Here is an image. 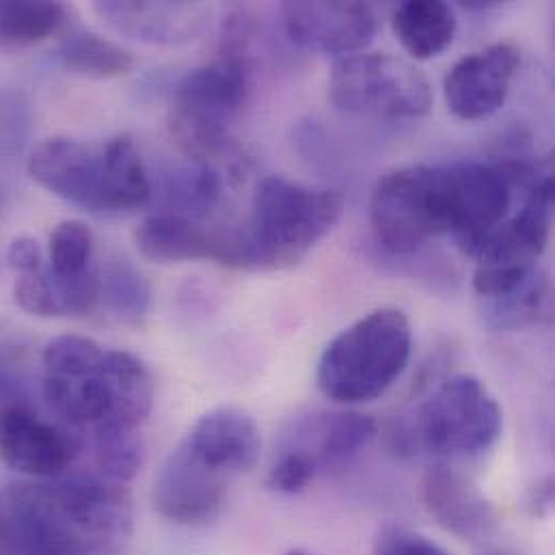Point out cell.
<instances>
[{
	"label": "cell",
	"mask_w": 555,
	"mask_h": 555,
	"mask_svg": "<svg viewBox=\"0 0 555 555\" xmlns=\"http://www.w3.org/2000/svg\"><path fill=\"white\" fill-rule=\"evenodd\" d=\"M519 67L521 52L506 41L463 56L443 80L448 108L465 121L495 115L504 106Z\"/></svg>",
	"instance_id": "13"
},
{
	"label": "cell",
	"mask_w": 555,
	"mask_h": 555,
	"mask_svg": "<svg viewBox=\"0 0 555 555\" xmlns=\"http://www.w3.org/2000/svg\"><path fill=\"white\" fill-rule=\"evenodd\" d=\"M100 300L119 322L139 324L150 311L152 289L130 260L117 256L100 273Z\"/></svg>",
	"instance_id": "25"
},
{
	"label": "cell",
	"mask_w": 555,
	"mask_h": 555,
	"mask_svg": "<svg viewBox=\"0 0 555 555\" xmlns=\"http://www.w3.org/2000/svg\"><path fill=\"white\" fill-rule=\"evenodd\" d=\"M98 17L137 41L178 46L193 41L208 24L210 9L202 2H95Z\"/></svg>",
	"instance_id": "17"
},
{
	"label": "cell",
	"mask_w": 555,
	"mask_h": 555,
	"mask_svg": "<svg viewBox=\"0 0 555 555\" xmlns=\"http://www.w3.org/2000/svg\"><path fill=\"white\" fill-rule=\"evenodd\" d=\"M376 435L372 417L354 411H313L296 417L283 433L279 450L302 454L315 474L354 459Z\"/></svg>",
	"instance_id": "14"
},
{
	"label": "cell",
	"mask_w": 555,
	"mask_h": 555,
	"mask_svg": "<svg viewBox=\"0 0 555 555\" xmlns=\"http://www.w3.org/2000/svg\"><path fill=\"white\" fill-rule=\"evenodd\" d=\"M335 108L385 119H420L433 108L428 78L387 52H359L335 63L328 80Z\"/></svg>",
	"instance_id": "7"
},
{
	"label": "cell",
	"mask_w": 555,
	"mask_h": 555,
	"mask_svg": "<svg viewBox=\"0 0 555 555\" xmlns=\"http://www.w3.org/2000/svg\"><path fill=\"white\" fill-rule=\"evenodd\" d=\"M134 241L143 258L160 264L217 258V230H206L197 221L171 212L147 217Z\"/></svg>",
	"instance_id": "20"
},
{
	"label": "cell",
	"mask_w": 555,
	"mask_h": 555,
	"mask_svg": "<svg viewBox=\"0 0 555 555\" xmlns=\"http://www.w3.org/2000/svg\"><path fill=\"white\" fill-rule=\"evenodd\" d=\"M48 262L63 318L89 315L100 302L93 232L80 221L59 223L50 236Z\"/></svg>",
	"instance_id": "15"
},
{
	"label": "cell",
	"mask_w": 555,
	"mask_h": 555,
	"mask_svg": "<svg viewBox=\"0 0 555 555\" xmlns=\"http://www.w3.org/2000/svg\"><path fill=\"white\" fill-rule=\"evenodd\" d=\"M230 485L228 476L210 469L180 441L154 480L152 502L167 521L204 526L221 515Z\"/></svg>",
	"instance_id": "11"
},
{
	"label": "cell",
	"mask_w": 555,
	"mask_h": 555,
	"mask_svg": "<svg viewBox=\"0 0 555 555\" xmlns=\"http://www.w3.org/2000/svg\"><path fill=\"white\" fill-rule=\"evenodd\" d=\"M485 555H515V554H508V552H489V554Z\"/></svg>",
	"instance_id": "36"
},
{
	"label": "cell",
	"mask_w": 555,
	"mask_h": 555,
	"mask_svg": "<svg viewBox=\"0 0 555 555\" xmlns=\"http://www.w3.org/2000/svg\"><path fill=\"white\" fill-rule=\"evenodd\" d=\"M0 555H17L15 530L4 498L0 500Z\"/></svg>",
	"instance_id": "32"
},
{
	"label": "cell",
	"mask_w": 555,
	"mask_h": 555,
	"mask_svg": "<svg viewBox=\"0 0 555 555\" xmlns=\"http://www.w3.org/2000/svg\"><path fill=\"white\" fill-rule=\"evenodd\" d=\"M17 555H124V547L104 543L59 513L43 480L11 485L4 493Z\"/></svg>",
	"instance_id": "10"
},
{
	"label": "cell",
	"mask_w": 555,
	"mask_h": 555,
	"mask_svg": "<svg viewBox=\"0 0 555 555\" xmlns=\"http://www.w3.org/2000/svg\"><path fill=\"white\" fill-rule=\"evenodd\" d=\"M554 289L539 269L521 285L498 298L485 300V320L495 331H519L552 320Z\"/></svg>",
	"instance_id": "23"
},
{
	"label": "cell",
	"mask_w": 555,
	"mask_h": 555,
	"mask_svg": "<svg viewBox=\"0 0 555 555\" xmlns=\"http://www.w3.org/2000/svg\"><path fill=\"white\" fill-rule=\"evenodd\" d=\"M552 502H554V482L552 478H545L532 489L528 504L534 515H545L552 508Z\"/></svg>",
	"instance_id": "33"
},
{
	"label": "cell",
	"mask_w": 555,
	"mask_h": 555,
	"mask_svg": "<svg viewBox=\"0 0 555 555\" xmlns=\"http://www.w3.org/2000/svg\"><path fill=\"white\" fill-rule=\"evenodd\" d=\"M341 212L337 191L271 176L258 186L247 225L221 234L219 264L243 271L294 269L337 225Z\"/></svg>",
	"instance_id": "1"
},
{
	"label": "cell",
	"mask_w": 555,
	"mask_h": 555,
	"mask_svg": "<svg viewBox=\"0 0 555 555\" xmlns=\"http://www.w3.org/2000/svg\"><path fill=\"white\" fill-rule=\"evenodd\" d=\"M413 331L404 311L380 307L344 331L322 350L315 383L339 404H363L380 398L406 370Z\"/></svg>",
	"instance_id": "3"
},
{
	"label": "cell",
	"mask_w": 555,
	"mask_h": 555,
	"mask_svg": "<svg viewBox=\"0 0 555 555\" xmlns=\"http://www.w3.org/2000/svg\"><path fill=\"white\" fill-rule=\"evenodd\" d=\"M376 241L396 256L415 254L428 241L452 232L448 165H409L383 176L370 199Z\"/></svg>",
	"instance_id": "4"
},
{
	"label": "cell",
	"mask_w": 555,
	"mask_h": 555,
	"mask_svg": "<svg viewBox=\"0 0 555 555\" xmlns=\"http://www.w3.org/2000/svg\"><path fill=\"white\" fill-rule=\"evenodd\" d=\"M428 515L461 541H485L498 528V511L485 493L459 472L437 465L422 480Z\"/></svg>",
	"instance_id": "18"
},
{
	"label": "cell",
	"mask_w": 555,
	"mask_h": 555,
	"mask_svg": "<svg viewBox=\"0 0 555 555\" xmlns=\"http://www.w3.org/2000/svg\"><path fill=\"white\" fill-rule=\"evenodd\" d=\"M313 465L298 452L279 450L271 472H269V487L279 493L294 495L305 491L315 478Z\"/></svg>",
	"instance_id": "29"
},
{
	"label": "cell",
	"mask_w": 555,
	"mask_h": 555,
	"mask_svg": "<svg viewBox=\"0 0 555 555\" xmlns=\"http://www.w3.org/2000/svg\"><path fill=\"white\" fill-rule=\"evenodd\" d=\"M182 441L199 461L230 480L247 474L262 452V433L256 420L234 406L204 413Z\"/></svg>",
	"instance_id": "16"
},
{
	"label": "cell",
	"mask_w": 555,
	"mask_h": 555,
	"mask_svg": "<svg viewBox=\"0 0 555 555\" xmlns=\"http://www.w3.org/2000/svg\"><path fill=\"white\" fill-rule=\"evenodd\" d=\"M465 9L469 11H487V9H495L500 7V2H482V0H474V2H463Z\"/></svg>",
	"instance_id": "34"
},
{
	"label": "cell",
	"mask_w": 555,
	"mask_h": 555,
	"mask_svg": "<svg viewBox=\"0 0 555 555\" xmlns=\"http://www.w3.org/2000/svg\"><path fill=\"white\" fill-rule=\"evenodd\" d=\"M7 264H9L17 275L35 273V271L46 269L41 245H39L35 238H30V236L13 238L11 245H9V249H7Z\"/></svg>",
	"instance_id": "31"
},
{
	"label": "cell",
	"mask_w": 555,
	"mask_h": 555,
	"mask_svg": "<svg viewBox=\"0 0 555 555\" xmlns=\"http://www.w3.org/2000/svg\"><path fill=\"white\" fill-rule=\"evenodd\" d=\"M221 195L223 180L208 163H197L176 171L169 176L165 186V197L171 208L169 212L193 221L208 217L219 206Z\"/></svg>",
	"instance_id": "26"
},
{
	"label": "cell",
	"mask_w": 555,
	"mask_h": 555,
	"mask_svg": "<svg viewBox=\"0 0 555 555\" xmlns=\"http://www.w3.org/2000/svg\"><path fill=\"white\" fill-rule=\"evenodd\" d=\"M59 59L69 72L87 78H117L130 74L134 67V59L126 48L85 28H74L63 35Z\"/></svg>",
	"instance_id": "24"
},
{
	"label": "cell",
	"mask_w": 555,
	"mask_h": 555,
	"mask_svg": "<svg viewBox=\"0 0 555 555\" xmlns=\"http://www.w3.org/2000/svg\"><path fill=\"white\" fill-rule=\"evenodd\" d=\"M28 173L54 197L93 215H128L152 197L145 163L128 134L102 145L69 137L41 141L28 158Z\"/></svg>",
	"instance_id": "2"
},
{
	"label": "cell",
	"mask_w": 555,
	"mask_h": 555,
	"mask_svg": "<svg viewBox=\"0 0 555 555\" xmlns=\"http://www.w3.org/2000/svg\"><path fill=\"white\" fill-rule=\"evenodd\" d=\"M13 298L17 307L37 318H63L61 305L54 292V283L50 279L48 269L24 273L15 279Z\"/></svg>",
	"instance_id": "28"
},
{
	"label": "cell",
	"mask_w": 555,
	"mask_h": 555,
	"mask_svg": "<svg viewBox=\"0 0 555 555\" xmlns=\"http://www.w3.org/2000/svg\"><path fill=\"white\" fill-rule=\"evenodd\" d=\"M504 413L491 389L472 374L446 378L417 409L415 422L400 437L441 456H478L502 435Z\"/></svg>",
	"instance_id": "6"
},
{
	"label": "cell",
	"mask_w": 555,
	"mask_h": 555,
	"mask_svg": "<svg viewBox=\"0 0 555 555\" xmlns=\"http://www.w3.org/2000/svg\"><path fill=\"white\" fill-rule=\"evenodd\" d=\"M374 555H452L448 554L441 545H437L435 541H430L428 537L406 530V528H398V526H389L385 530H380V534L376 537L374 543Z\"/></svg>",
	"instance_id": "30"
},
{
	"label": "cell",
	"mask_w": 555,
	"mask_h": 555,
	"mask_svg": "<svg viewBox=\"0 0 555 555\" xmlns=\"http://www.w3.org/2000/svg\"><path fill=\"white\" fill-rule=\"evenodd\" d=\"M391 28L411 59L428 61L452 46L459 22L446 2L409 0L393 11Z\"/></svg>",
	"instance_id": "21"
},
{
	"label": "cell",
	"mask_w": 555,
	"mask_h": 555,
	"mask_svg": "<svg viewBox=\"0 0 555 555\" xmlns=\"http://www.w3.org/2000/svg\"><path fill=\"white\" fill-rule=\"evenodd\" d=\"M281 555H313V554H309V552H307V550H298V547H294V550H287V552H285V554H281Z\"/></svg>",
	"instance_id": "35"
},
{
	"label": "cell",
	"mask_w": 555,
	"mask_h": 555,
	"mask_svg": "<svg viewBox=\"0 0 555 555\" xmlns=\"http://www.w3.org/2000/svg\"><path fill=\"white\" fill-rule=\"evenodd\" d=\"M249 95L247 56L223 54L191 69L173 89L169 126L178 145L206 163L230 145V126Z\"/></svg>",
	"instance_id": "5"
},
{
	"label": "cell",
	"mask_w": 555,
	"mask_h": 555,
	"mask_svg": "<svg viewBox=\"0 0 555 555\" xmlns=\"http://www.w3.org/2000/svg\"><path fill=\"white\" fill-rule=\"evenodd\" d=\"M154 406V378L128 350H106L102 374V413L95 428L139 430Z\"/></svg>",
	"instance_id": "19"
},
{
	"label": "cell",
	"mask_w": 555,
	"mask_h": 555,
	"mask_svg": "<svg viewBox=\"0 0 555 555\" xmlns=\"http://www.w3.org/2000/svg\"><path fill=\"white\" fill-rule=\"evenodd\" d=\"M76 428L41 417L26 404L0 409V459L30 480H54L69 472L80 454Z\"/></svg>",
	"instance_id": "9"
},
{
	"label": "cell",
	"mask_w": 555,
	"mask_h": 555,
	"mask_svg": "<svg viewBox=\"0 0 555 555\" xmlns=\"http://www.w3.org/2000/svg\"><path fill=\"white\" fill-rule=\"evenodd\" d=\"M106 350L82 335H59L41 352V396L54 417L72 428L95 426L102 413Z\"/></svg>",
	"instance_id": "8"
},
{
	"label": "cell",
	"mask_w": 555,
	"mask_h": 555,
	"mask_svg": "<svg viewBox=\"0 0 555 555\" xmlns=\"http://www.w3.org/2000/svg\"><path fill=\"white\" fill-rule=\"evenodd\" d=\"M281 15L296 46L341 59L365 50L378 30V17L365 2H283Z\"/></svg>",
	"instance_id": "12"
},
{
	"label": "cell",
	"mask_w": 555,
	"mask_h": 555,
	"mask_svg": "<svg viewBox=\"0 0 555 555\" xmlns=\"http://www.w3.org/2000/svg\"><path fill=\"white\" fill-rule=\"evenodd\" d=\"M95 461L100 474L113 482H130L143 465V441L137 430L95 428Z\"/></svg>",
	"instance_id": "27"
},
{
	"label": "cell",
	"mask_w": 555,
	"mask_h": 555,
	"mask_svg": "<svg viewBox=\"0 0 555 555\" xmlns=\"http://www.w3.org/2000/svg\"><path fill=\"white\" fill-rule=\"evenodd\" d=\"M0 204H2V202H0Z\"/></svg>",
	"instance_id": "37"
},
{
	"label": "cell",
	"mask_w": 555,
	"mask_h": 555,
	"mask_svg": "<svg viewBox=\"0 0 555 555\" xmlns=\"http://www.w3.org/2000/svg\"><path fill=\"white\" fill-rule=\"evenodd\" d=\"M69 26V9L63 2L2 0L0 2V48L22 50L41 43Z\"/></svg>",
	"instance_id": "22"
}]
</instances>
